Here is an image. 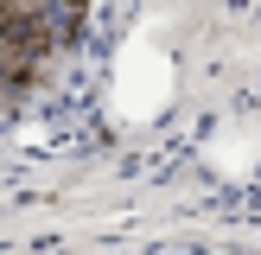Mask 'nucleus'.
<instances>
[{"mask_svg":"<svg viewBox=\"0 0 261 255\" xmlns=\"http://www.w3.org/2000/svg\"><path fill=\"white\" fill-rule=\"evenodd\" d=\"M83 0H0V96H19L76 38Z\"/></svg>","mask_w":261,"mask_h":255,"instance_id":"nucleus-1","label":"nucleus"}]
</instances>
